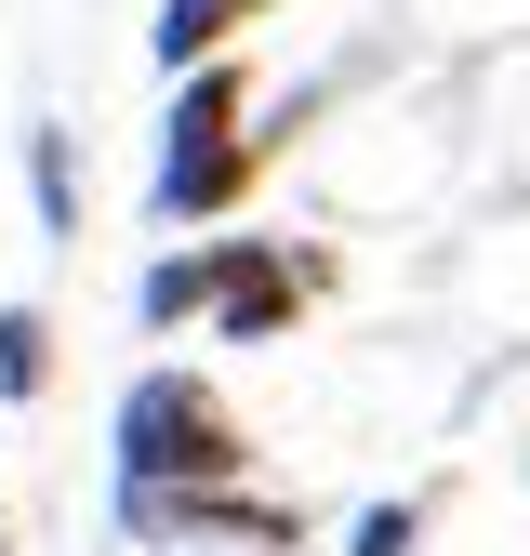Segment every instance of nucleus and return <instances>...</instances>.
I'll return each instance as SVG.
<instances>
[{"mask_svg": "<svg viewBox=\"0 0 530 556\" xmlns=\"http://www.w3.org/2000/svg\"><path fill=\"white\" fill-rule=\"evenodd\" d=\"M213 132H252V66H239V53H199V66H173L160 147H213Z\"/></svg>", "mask_w": 530, "mask_h": 556, "instance_id": "obj_5", "label": "nucleus"}, {"mask_svg": "<svg viewBox=\"0 0 530 556\" xmlns=\"http://www.w3.org/2000/svg\"><path fill=\"white\" fill-rule=\"evenodd\" d=\"M252 186H265V132H213V147H160L147 213H160V226H239Z\"/></svg>", "mask_w": 530, "mask_h": 556, "instance_id": "obj_4", "label": "nucleus"}, {"mask_svg": "<svg viewBox=\"0 0 530 556\" xmlns=\"http://www.w3.org/2000/svg\"><path fill=\"white\" fill-rule=\"evenodd\" d=\"M119 543H147V556H305V504L252 491V477H199V491H119Z\"/></svg>", "mask_w": 530, "mask_h": 556, "instance_id": "obj_2", "label": "nucleus"}, {"mask_svg": "<svg viewBox=\"0 0 530 556\" xmlns=\"http://www.w3.org/2000/svg\"><path fill=\"white\" fill-rule=\"evenodd\" d=\"M106 451H119V491H199V477H252V425L213 371L147 358L106 410Z\"/></svg>", "mask_w": 530, "mask_h": 556, "instance_id": "obj_1", "label": "nucleus"}, {"mask_svg": "<svg viewBox=\"0 0 530 556\" xmlns=\"http://www.w3.org/2000/svg\"><path fill=\"white\" fill-rule=\"evenodd\" d=\"M425 543V504L398 491V504H358V530H345V556H412Z\"/></svg>", "mask_w": 530, "mask_h": 556, "instance_id": "obj_10", "label": "nucleus"}, {"mask_svg": "<svg viewBox=\"0 0 530 556\" xmlns=\"http://www.w3.org/2000/svg\"><path fill=\"white\" fill-rule=\"evenodd\" d=\"M318 292H331V252H292V239H213V305H199V331H213V344H292Z\"/></svg>", "mask_w": 530, "mask_h": 556, "instance_id": "obj_3", "label": "nucleus"}, {"mask_svg": "<svg viewBox=\"0 0 530 556\" xmlns=\"http://www.w3.org/2000/svg\"><path fill=\"white\" fill-rule=\"evenodd\" d=\"M27 213H40V239H80V213H93L80 132H66V119H27Z\"/></svg>", "mask_w": 530, "mask_h": 556, "instance_id": "obj_7", "label": "nucleus"}, {"mask_svg": "<svg viewBox=\"0 0 530 556\" xmlns=\"http://www.w3.org/2000/svg\"><path fill=\"white\" fill-rule=\"evenodd\" d=\"M199 305H213V239L147 252V278H132V318H147V331H199Z\"/></svg>", "mask_w": 530, "mask_h": 556, "instance_id": "obj_8", "label": "nucleus"}, {"mask_svg": "<svg viewBox=\"0 0 530 556\" xmlns=\"http://www.w3.org/2000/svg\"><path fill=\"white\" fill-rule=\"evenodd\" d=\"M53 371H66V358H53V318H40V305H0V397L27 410V397H53Z\"/></svg>", "mask_w": 530, "mask_h": 556, "instance_id": "obj_9", "label": "nucleus"}, {"mask_svg": "<svg viewBox=\"0 0 530 556\" xmlns=\"http://www.w3.org/2000/svg\"><path fill=\"white\" fill-rule=\"evenodd\" d=\"M0 556H14V491H0Z\"/></svg>", "mask_w": 530, "mask_h": 556, "instance_id": "obj_11", "label": "nucleus"}, {"mask_svg": "<svg viewBox=\"0 0 530 556\" xmlns=\"http://www.w3.org/2000/svg\"><path fill=\"white\" fill-rule=\"evenodd\" d=\"M292 0H160V27H147V53L160 66H199V53H239L252 27H279Z\"/></svg>", "mask_w": 530, "mask_h": 556, "instance_id": "obj_6", "label": "nucleus"}]
</instances>
